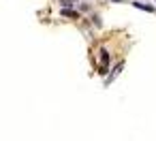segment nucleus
Segmentation results:
<instances>
[{
	"label": "nucleus",
	"instance_id": "nucleus-1",
	"mask_svg": "<svg viewBox=\"0 0 156 141\" xmlns=\"http://www.w3.org/2000/svg\"><path fill=\"white\" fill-rule=\"evenodd\" d=\"M133 7L135 9H141V11H147V13H156V7H152V5H145V2H133Z\"/></svg>",
	"mask_w": 156,
	"mask_h": 141
},
{
	"label": "nucleus",
	"instance_id": "nucleus-2",
	"mask_svg": "<svg viewBox=\"0 0 156 141\" xmlns=\"http://www.w3.org/2000/svg\"><path fill=\"white\" fill-rule=\"evenodd\" d=\"M122 66H124V64H122V62H120V64H115V69H113V71H111V75H109V79H107V81H105V86H109V83H111V79H113V77H115V75H118V73H120V71H122Z\"/></svg>",
	"mask_w": 156,
	"mask_h": 141
},
{
	"label": "nucleus",
	"instance_id": "nucleus-3",
	"mask_svg": "<svg viewBox=\"0 0 156 141\" xmlns=\"http://www.w3.org/2000/svg\"><path fill=\"white\" fill-rule=\"evenodd\" d=\"M62 15H64V17H73V19H77V17H79L73 9H64V11H62Z\"/></svg>",
	"mask_w": 156,
	"mask_h": 141
},
{
	"label": "nucleus",
	"instance_id": "nucleus-4",
	"mask_svg": "<svg viewBox=\"0 0 156 141\" xmlns=\"http://www.w3.org/2000/svg\"><path fill=\"white\" fill-rule=\"evenodd\" d=\"M111 2H124V0H111Z\"/></svg>",
	"mask_w": 156,
	"mask_h": 141
}]
</instances>
